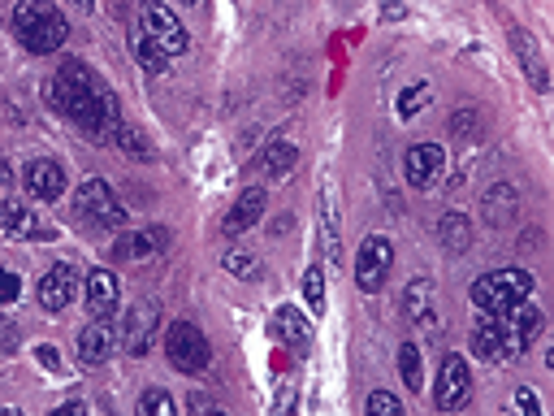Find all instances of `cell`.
I'll use <instances>...</instances> for the list:
<instances>
[{
  "instance_id": "cell-1",
  "label": "cell",
  "mask_w": 554,
  "mask_h": 416,
  "mask_svg": "<svg viewBox=\"0 0 554 416\" xmlns=\"http://www.w3.org/2000/svg\"><path fill=\"white\" fill-rule=\"evenodd\" d=\"M52 100H57V109L65 117H74L96 143L117 139V130H122L117 96L91 74V65H83V61H65L57 70V78H52Z\"/></svg>"
},
{
  "instance_id": "cell-2",
  "label": "cell",
  "mask_w": 554,
  "mask_h": 416,
  "mask_svg": "<svg viewBox=\"0 0 554 416\" xmlns=\"http://www.w3.org/2000/svg\"><path fill=\"white\" fill-rule=\"evenodd\" d=\"M13 31H18L22 48L35 52V57L57 52L65 39H70V26H65V18L48 5V0H22V5L13 9Z\"/></svg>"
},
{
  "instance_id": "cell-3",
  "label": "cell",
  "mask_w": 554,
  "mask_h": 416,
  "mask_svg": "<svg viewBox=\"0 0 554 416\" xmlns=\"http://www.w3.org/2000/svg\"><path fill=\"white\" fill-rule=\"evenodd\" d=\"M529 295H533V273L529 269H498V273H485V278L472 282V304H477L481 312H507Z\"/></svg>"
},
{
  "instance_id": "cell-4",
  "label": "cell",
  "mask_w": 554,
  "mask_h": 416,
  "mask_svg": "<svg viewBox=\"0 0 554 416\" xmlns=\"http://www.w3.org/2000/svg\"><path fill=\"white\" fill-rule=\"evenodd\" d=\"M74 208H78V217L87 221V226H96V230H117L126 221V208H122V200L113 195V187L104 178H91V182H83L78 187V200H74Z\"/></svg>"
},
{
  "instance_id": "cell-5",
  "label": "cell",
  "mask_w": 554,
  "mask_h": 416,
  "mask_svg": "<svg viewBox=\"0 0 554 416\" xmlns=\"http://www.w3.org/2000/svg\"><path fill=\"white\" fill-rule=\"evenodd\" d=\"M165 356L182 373H204L208 360H213V347H208V338L191 321H174L165 330Z\"/></svg>"
},
{
  "instance_id": "cell-6",
  "label": "cell",
  "mask_w": 554,
  "mask_h": 416,
  "mask_svg": "<svg viewBox=\"0 0 554 416\" xmlns=\"http://www.w3.org/2000/svg\"><path fill=\"white\" fill-rule=\"evenodd\" d=\"M390 265H394V243L386 234H368L360 243V256H355V286L364 295H377L390 278Z\"/></svg>"
},
{
  "instance_id": "cell-7",
  "label": "cell",
  "mask_w": 554,
  "mask_h": 416,
  "mask_svg": "<svg viewBox=\"0 0 554 416\" xmlns=\"http://www.w3.org/2000/svg\"><path fill=\"white\" fill-rule=\"evenodd\" d=\"M498 334H503V356H524L533 347V338L542 334V308L520 299L516 308L498 312Z\"/></svg>"
},
{
  "instance_id": "cell-8",
  "label": "cell",
  "mask_w": 554,
  "mask_h": 416,
  "mask_svg": "<svg viewBox=\"0 0 554 416\" xmlns=\"http://www.w3.org/2000/svg\"><path fill=\"white\" fill-rule=\"evenodd\" d=\"M143 35H152L169 57H182V52L191 48V35H187V26H182V18H174V9L156 5V0L143 5Z\"/></svg>"
},
{
  "instance_id": "cell-9",
  "label": "cell",
  "mask_w": 554,
  "mask_h": 416,
  "mask_svg": "<svg viewBox=\"0 0 554 416\" xmlns=\"http://www.w3.org/2000/svg\"><path fill=\"white\" fill-rule=\"evenodd\" d=\"M472 395V373L468 364L459 356H446L442 369H438V386H433V403H438L442 412H459Z\"/></svg>"
},
{
  "instance_id": "cell-10",
  "label": "cell",
  "mask_w": 554,
  "mask_h": 416,
  "mask_svg": "<svg viewBox=\"0 0 554 416\" xmlns=\"http://www.w3.org/2000/svg\"><path fill=\"white\" fill-rule=\"evenodd\" d=\"M156 325H161V312H156L152 299H135L122 321V347L130 351V356H143V351L152 347V334Z\"/></svg>"
},
{
  "instance_id": "cell-11",
  "label": "cell",
  "mask_w": 554,
  "mask_h": 416,
  "mask_svg": "<svg viewBox=\"0 0 554 416\" xmlns=\"http://www.w3.org/2000/svg\"><path fill=\"white\" fill-rule=\"evenodd\" d=\"M22 182H26V195H35V200H57L65 191V169L52 156H35V161H26Z\"/></svg>"
},
{
  "instance_id": "cell-12",
  "label": "cell",
  "mask_w": 554,
  "mask_h": 416,
  "mask_svg": "<svg viewBox=\"0 0 554 416\" xmlns=\"http://www.w3.org/2000/svg\"><path fill=\"white\" fill-rule=\"evenodd\" d=\"M74 295H78V273L70 265H52L48 278L39 282V304L48 312H65L74 304Z\"/></svg>"
},
{
  "instance_id": "cell-13",
  "label": "cell",
  "mask_w": 554,
  "mask_h": 416,
  "mask_svg": "<svg viewBox=\"0 0 554 416\" xmlns=\"http://www.w3.org/2000/svg\"><path fill=\"white\" fill-rule=\"evenodd\" d=\"M511 52L520 57L524 65V74H529V83L537 91H550V74H546V57H542V48H537V39L524 31V26H511Z\"/></svg>"
},
{
  "instance_id": "cell-14",
  "label": "cell",
  "mask_w": 554,
  "mask_h": 416,
  "mask_svg": "<svg viewBox=\"0 0 554 416\" xmlns=\"http://www.w3.org/2000/svg\"><path fill=\"white\" fill-rule=\"evenodd\" d=\"M442 161H446V152L438 143H416V148L403 156V174L412 187H429V182L442 174Z\"/></svg>"
},
{
  "instance_id": "cell-15",
  "label": "cell",
  "mask_w": 554,
  "mask_h": 416,
  "mask_svg": "<svg viewBox=\"0 0 554 416\" xmlns=\"http://www.w3.org/2000/svg\"><path fill=\"white\" fill-rule=\"evenodd\" d=\"M260 213H265V191H260V187H247V191L239 195V204H234L230 213H226V221H221V234H226V239H239L243 230L256 226Z\"/></svg>"
},
{
  "instance_id": "cell-16",
  "label": "cell",
  "mask_w": 554,
  "mask_h": 416,
  "mask_svg": "<svg viewBox=\"0 0 554 416\" xmlns=\"http://www.w3.org/2000/svg\"><path fill=\"white\" fill-rule=\"evenodd\" d=\"M109 356H113V330L104 317H96L83 334H78V360H83L87 369H100Z\"/></svg>"
},
{
  "instance_id": "cell-17",
  "label": "cell",
  "mask_w": 554,
  "mask_h": 416,
  "mask_svg": "<svg viewBox=\"0 0 554 416\" xmlns=\"http://www.w3.org/2000/svg\"><path fill=\"white\" fill-rule=\"evenodd\" d=\"M87 308L96 317H109L117 308V273L113 269H91L87 273Z\"/></svg>"
},
{
  "instance_id": "cell-18",
  "label": "cell",
  "mask_w": 554,
  "mask_h": 416,
  "mask_svg": "<svg viewBox=\"0 0 554 416\" xmlns=\"http://www.w3.org/2000/svg\"><path fill=\"white\" fill-rule=\"evenodd\" d=\"M273 334L277 338H282V343L286 347H295V351H303V347H308L312 343V321L308 317H303V312L299 308H277V317H273Z\"/></svg>"
},
{
  "instance_id": "cell-19",
  "label": "cell",
  "mask_w": 554,
  "mask_h": 416,
  "mask_svg": "<svg viewBox=\"0 0 554 416\" xmlns=\"http://www.w3.org/2000/svg\"><path fill=\"white\" fill-rule=\"evenodd\" d=\"M165 247V230L152 226V230H139V234H122V239L113 243V256L117 260H148L152 252H161Z\"/></svg>"
},
{
  "instance_id": "cell-20",
  "label": "cell",
  "mask_w": 554,
  "mask_h": 416,
  "mask_svg": "<svg viewBox=\"0 0 554 416\" xmlns=\"http://www.w3.org/2000/svg\"><path fill=\"white\" fill-rule=\"evenodd\" d=\"M0 226H5L9 239H35V234H44V230H39L35 208H26L22 200H5V204H0Z\"/></svg>"
},
{
  "instance_id": "cell-21",
  "label": "cell",
  "mask_w": 554,
  "mask_h": 416,
  "mask_svg": "<svg viewBox=\"0 0 554 416\" xmlns=\"http://www.w3.org/2000/svg\"><path fill=\"white\" fill-rule=\"evenodd\" d=\"M295 161H299L295 143L277 139V143H269V148H265V156H260V174H265V178H286L290 169H295Z\"/></svg>"
},
{
  "instance_id": "cell-22",
  "label": "cell",
  "mask_w": 554,
  "mask_h": 416,
  "mask_svg": "<svg viewBox=\"0 0 554 416\" xmlns=\"http://www.w3.org/2000/svg\"><path fill=\"white\" fill-rule=\"evenodd\" d=\"M472 351L481 360H503V334H498V312H485V321L472 330Z\"/></svg>"
},
{
  "instance_id": "cell-23",
  "label": "cell",
  "mask_w": 554,
  "mask_h": 416,
  "mask_svg": "<svg viewBox=\"0 0 554 416\" xmlns=\"http://www.w3.org/2000/svg\"><path fill=\"white\" fill-rule=\"evenodd\" d=\"M438 239L446 252H468L472 247V226H468V217L464 213H446L438 221Z\"/></svg>"
},
{
  "instance_id": "cell-24",
  "label": "cell",
  "mask_w": 554,
  "mask_h": 416,
  "mask_svg": "<svg viewBox=\"0 0 554 416\" xmlns=\"http://www.w3.org/2000/svg\"><path fill=\"white\" fill-rule=\"evenodd\" d=\"M130 48H135V57L143 61V70H148V74H165V70H169V61H174L161 44H156L152 35H143V31L135 35V44H130Z\"/></svg>"
},
{
  "instance_id": "cell-25",
  "label": "cell",
  "mask_w": 554,
  "mask_h": 416,
  "mask_svg": "<svg viewBox=\"0 0 554 416\" xmlns=\"http://www.w3.org/2000/svg\"><path fill=\"white\" fill-rule=\"evenodd\" d=\"M429 304H433V282L429 278H416L403 291V312H407V317H429Z\"/></svg>"
},
{
  "instance_id": "cell-26",
  "label": "cell",
  "mask_w": 554,
  "mask_h": 416,
  "mask_svg": "<svg viewBox=\"0 0 554 416\" xmlns=\"http://www.w3.org/2000/svg\"><path fill=\"white\" fill-rule=\"evenodd\" d=\"M399 373H403V386H407V390H420V386H425V364H420L416 343H403V347H399Z\"/></svg>"
},
{
  "instance_id": "cell-27",
  "label": "cell",
  "mask_w": 554,
  "mask_h": 416,
  "mask_svg": "<svg viewBox=\"0 0 554 416\" xmlns=\"http://www.w3.org/2000/svg\"><path fill=\"white\" fill-rule=\"evenodd\" d=\"M520 195L511 191V187H494V191H485V208H490V221L494 226H503V221L511 217V208L507 204H516Z\"/></svg>"
},
{
  "instance_id": "cell-28",
  "label": "cell",
  "mask_w": 554,
  "mask_h": 416,
  "mask_svg": "<svg viewBox=\"0 0 554 416\" xmlns=\"http://www.w3.org/2000/svg\"><path fill=\"white\" fill-rule=\"evenodd\" d=\"M303 295H308V304H312V317H321L325 312V273H321V265H312L308 273H303Z\"/></svg>"
},
{
  "instance_id": "cell-29",
  "label": "cell",
  "mask_w": 554,
  "mask_h": 416,
  "mask_svg": "<svg viewBox=\"0 0 554 416\" xmlns=\"http://www.w3.org/2000/svg\"><path fill=\"white\" fill-rule=\"evenodd\" d=\"M226 269L234 273V278H260V256L234 247V252H226Z\"/></svg>"
},
{
  "instance_id": "cell-30",
  "label": "cell",
  "mask_w": 554,
  "mask_h": 416,
  "mask_svg": "<svg viewBox=\"0 0 554 416\" xmlns=\"http://www.w3.org/2000/svg\"><path fill=\"white\" fill-rule=\"evenodd\" d=\"M477 126H481V113L477 109H459L451 117V139H472V135H477Z\"/></svg>"
},
{
  "instance_id": "cell-31",
  "label": "cell",
  "mask_w": 554,
  "mask_h": 416,
  "mask_svg": "<svg viewBox=\"0 0 554 416\" xmlns=\"http://www.w3.org/2000/svg\"><path fill=\"white\" fill-rule=\"evenodd\" d=\"M425 100H429V87L425 83L407 87L403 96H399V117H416V109H425Z\"/></svg>"
},
{
  "instance_id": "cell-32",
  "label": "cell",
  "mask_w": 554,
  "mask_h": 416,
  "mask_svg": "<svg viewBox=\"0 0 554 416\" xmlns=\"http://www.w3.org/2000/svg\"><path fill=\"white\" fill-rule=\"evenodd\" d=\"M139 408L148 416H174V399H169L165 390H148V395L139 399Z\"/></svg>"
},
{
  "instance_id": "cell-33",
  "label": "cell",
  "mask_w": 554,
  "mask_h": 416,
  "mask_svg": "<svg viewBox=\"0 0 554 416\" xmlns=\"http://www.w3.org/2000/svg\"><path fill=\"white\" fill-rule=\"evenodd\" d=\"M381 412H386V416H399L403 403L394 399L390 390H373V395H368V416H381Z\"/></svg>"
},
{
  "instance_id": "cell-34",
  "label": "cell",
  "mask_w": 554,
  "mask_h": 416,
  "mask_svg": "<svg viewBox=\"0 0 554 416\" xmlns=\"http://www.w3.org/2000/svg\"><path fill=\"white\" fill-rule=\"evenodd\" d=\"M117 139H122V148H126L130 156H152V148L143 143L139 130H117Z\"/></svg>"
},
{
  "instance_id": "cell-35",
  "label": "cell",
  "mask_w": 554,
  "mask_h": 416,
  "mask_svg": "<svg viewBox=\"0 0 554 416\" xmlns=\"http://www.w3.org/2000/svg\"><path fill=\"white\" fill-rule=\"evenodd\" d=\"M9 351H18V325L0 321V356H9Z\"/></svg>"
},
{
  "instance_id": "cell-36",
  "label": "cell",
  "mask_w": 554,
  "mask_h": 416,
  "mask_svg": "<svg viewBox=\"0 0 554 416\" xmlns=\"http://www.w3.org/2000/svg\"><path fill=\"white\" fill-rule=\"evenodd\" d=\"M18 291H22V282L13 278V273H0V304H13V299H18Z\"/></svg>"
},
{
  "instance_id": "cell-37",
  "label": "cell",
  "mask_w": 554,
  "mask_h": 416,
  "mask_svg": "<svg viewBox=\"0 0 554 416\" xmlns=\"http://www.w3.org/2000/svg\"><path fill=\"white\" fill-rule=\"evenodd\" d=\"M516 408H524L529 416H537V395H533V390H516Z\"/></svg>"
},
{
  "instance_id": "cell-38",
  "label": "cell",
  "mask_w": 554,
  "mask_h": 416,
  "mask_svg": "<svg viewBox=\"0 0 554 416\" xmlns=\"http://www.w3.org/2000/svg\"><path fill=\"white\" fill-rule=\"evenodd\" d=\"M191 412H213V399H208V395H191Z\"/></svg>"
},
{
  "instance_id": "cell-39",
  "label": "cell",
  "mask_w": 554,
  "mask_h": 416,
  "mask_svg": "<svg viewBox=\"0 0 554 416\" xmlns=\"http://www.w3.org/2000/svg\"><path fill=\"white\" fill-rule=\"evenodd\" d=\"M39 360H44L48 369H57V351H52V347H39Z\"/></svg>"
},
{
  "instance_id": "cell-40",
  "label": "cell",
  "mask_w": 554,
  "mask_h": 416,
  "mask_svg": "<svg viewBox=\"0 0 554 416\" xmlns=\"http://www.w3.org/2000/svg\"><path fill=\"white\" fill-rule=\"evenodd\" d=\"M70 5H74L78 13H91V9H96V0H70Z\"/></svg>"
},
{
  "instance_id": "cell-41",
  "label": "cell",
  "mask_w": 554,
  "mask_h": 416,
  "mask_svg": "<svg viewBox=\"0 0 554 416\" xmlns=\"http://www.w3.org/2000/svg\"><path fill=\"white\" fill-rule=\"evenodd\" d=\"M386 18H403V5H399V0H390V5H386Z\"/></svg>"
},
{
  "instance_id": "cell-42",
  "label": "cell",
  "mask_w": 554,
  "mask_h": 416,
  "mask_svg": "<svg viewBox=\"0 0 554 416\" xmlns=\"http://www.w3.org/2000/svg\"><path fill=\"white\" fill-rule=\"evenodd\" d=\"M187 5H195V0H187Z\"/></svg>"
}]
</instances>
